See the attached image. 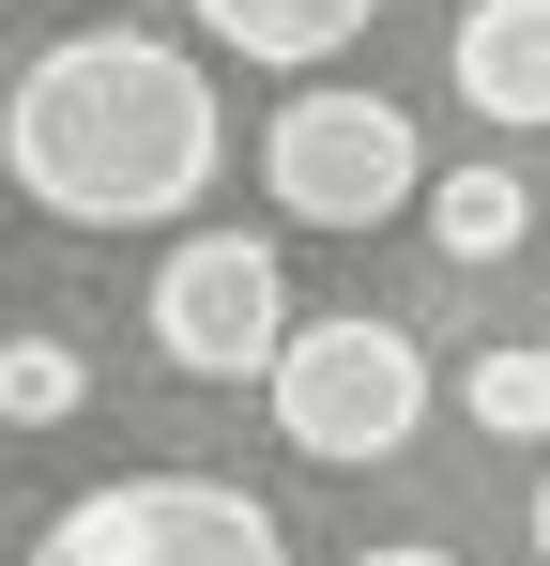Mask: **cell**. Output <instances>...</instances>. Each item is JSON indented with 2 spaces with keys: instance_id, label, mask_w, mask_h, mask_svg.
I'll return each instance as SVG.
<instances>
[{
  "instance_id": "obj_10",
  "label": "cell",
  "mask_w": 550,
  "mask_h": 566,
  "mask_svg": "<svg viewBox=\"0 0 550 566\" xmlns=\"http://www.w3.org/2000/svg\"><path fill=\"white\" fill-rule=\"evenodd\" d=\"M92 398V353L77 337H0V429H62Z\"/></svg>"
},
{
  "instance_id": "obj_8",
  "label": "cell",
  "mask_w": 550,
  "mask_h": 566,
  "mask_svg": "<svg viewBox=\"0 0 550 566\" xmlns=\"http://www.w3.org/2000/svg\"><path fill=\"white\" fill-rule=\"evenodd\" d=\"M458 413H474L489 444H550V337H489V353L458 368Z\"/></svg>"
},
{
  "instance_id": "obj_1",
  "label": "cell",
  "mask_w": 550,
  "mask_h": 566,
  "mask_svg": "<svg viewBox=\"0 0 550 566\" xmlns=\"http://www.w3.org/2000/svg\"><path fill=\"white\" fill-rule=\"evenodd\" d=\"M0 169H15L31 214H62V230H169V214L214 199L230 123H214V77L183 62L169 31L92 15V31H62V46L0 93Z\"/></svg>"
},
{
  "instance_id": "obj_7",
  "label": "cell",
  "mask_w": 550,
  "mask_h": 566,
  "mask_svg": "<svg viewBox=\"0 0 550 566\" xmlns=\"http://www.w3.org/2000/svg\"><path fill=\"white\" fill-rule=\"evenodd\" d=\"M183 15H199V31H214L230 62H275V77H321V62L352 46V31L382 15V0H183Z\"/></svg>"
},
{
  "instance_id": "obj_11",
  "label": "cell",
  "mask_w": 550,
  "mask_h": 566,
  "mask_svg": "<svg viewBox=\"0 0 550 566\" xmlns=\"http://www.w3.org/2000/svg\"><path fill=\"white\" fill-rule=\"evenodd\" d=\"M352 566H458V552H429V536H382V552H352Z\"/></svg>"
},
{
  "instance_id": "obj_4",
  "label": "cell",
  "mask_w": 550,
  "mask_h": 566,
  "mask_svg": "<svg viewBox=\"0 0 550 566\" xmlns=\"http://www.w3.org/2000/svg\"><path fill=\"white\" fill-rule=\"evenodd\" d=\"M261 185L275 214H306V230H382V214H413L429 199V154H413V107L398 93H290L261 123Z\"/></svg>"
},
{
  "instance_id": "obj_2",
  "label": "cell",
  "mask_w": 550,
  "mask_h": 566,
  "mask_svg": "<svg viewBox=\"0 0 550 566\" xmlns=\"http://www.w3.org/2000/svg\"><path fill=\"white\" fill-rule=\"evenodd\" d=\"M15 566H290V536L245 474H107Z\"/></svg>"
},
{
  "instance_id": "obj_12",
  "label": "cell",
  "mask_w": 550,
  "mask_h": 566,
  "mask_svg": "<svg viewBox=\"0 0 550 566\" xmlns=\"http://www.w3.org/2000/svg\"><path fill=\"white\" fill-rule=\"evenodd\" d=\"M536 566H550V474H536Z\"/></svg>"
},
{
  "instance_id": "obj_5",
  "label": "cell",
  "mask_w": 550,
  "mask_h": 566,
  "mask_svg": "<svg viewBox=\"0 0 550 566\" xmlns=\"http://www.w3.org/2000/svg\"><path fill=\"white\" fill-rule=\"evenodd\" d=\"M154 353H169L183 382H275L290 368V261H275L261 230H183L169 261H154Z\"/></svg>"
},
{
  "instance_id": "obj_6",
  "label": "cell",
  "mask_w": 550,
  "mask_h": 566,
  "mask_svg": "<svg viewBox=\"0 0 550 566\" xmlns=\"http://www.w3.org/2000/svg\"><path fill=\"white\" fill-rule=\"evenodd\" d=\"M444 77L474 123H550V0H458Z\"/></svg>"
},
{
  "instance_id": "obj_3",
  "label": "cell",
  "mask_w": 550,
  "mask_h": 566,
  "mask_svg": "<svg viewBox=\"0 0 550 566\" xmlns=\"http://www.w3.org/2000/svg\"><path fill=\"white\" fill-rule=\"evenodd\" d=\"M261 398H275V429H290V460L367 474V460H398V444L429 429V353H413L398 322L337 306V322H306V337H290V368H275Z\"/></svg>"
},
{
  "instance_id": "obj_9",
  "label": "cell",
  "mask_w": 550,
  "mask_h": 566,
  "mask_svg": "<svg viewBox=\"0 0 550 566\" xmlns=\"http://www.w3.org/2000/svg\"><path fill=\"white\" fill-rule=\"evenodd\" d=\"M520 214H536V199L505 185V169H444V185H429V245H444V261H505Z\"/></svg>"
}]
</instances>
